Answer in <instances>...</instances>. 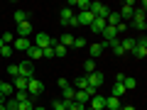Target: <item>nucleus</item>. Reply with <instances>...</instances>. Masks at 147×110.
<instances>
[{
    "label": "nucleus",
    "mask_w": 147,
    "mask_h": 110,
    "mask_svg": "<svg viewBox=\"0 0 147 110\" xmlns=\"http://www.w3.org/2000/svg\"><path fill=\"white\" fill-rule=\"evenodd\" d=\"M103 47H105L103 42H98V44H91V47H88V49H91V59H93V61L100 56V54H103Z\"/></svg>",
    "instance_id": "ddd939ff"
},
{
    "label": "nucleus",
    "mask_w": 147,
    "mask_h": 110,
    "mask_svg": "<svg viewBox=\"0 0 147 110\" xmlns=\"http://www.w3.org/2000/svg\"><path fill=\"white\" fill-rule=\"evenodd\" d=\"M17 110H34V103H32V100L27 98L25 103H17Z\"/></svg>",
    "instance_id": "cd10ccee"
},
{
    "label": "nucleus",
    "mask_w": 147,
    "mask_h": 110,
    "mask_svg": "<svg viewBox=\"0 0 147 110\" xmlns=\"http://www.w3.org/2000/svg\"><path fill=\"white\" fill-rule=\"evenodd\" d=\"M84 71H86L84 76H88V73H93V71H96V61H93V59H88V61L84 64Z\"/></svg>",
    "instance_id": "a878e982"
},
{
    "label": "nucleus",
    "mask_w": 147,
    "mask_h": 110,
    "mask_svg": "<svg viewBox=\"0 0 147 110\" xmlns=\"http://www.w3.org/2000/svg\"><path fill=\"white\" fill-rule=\"evenodd\" d=\"M71 47H76V49H84V47H86V42L81 39V37H74V44H71Z\"/></svg>",
    "instance_id": "473e14b6"
},
{
    "label": "nucleus",
    "mask_w": 147,
    "mask_h": 110,
    "mask_svg": "<svg viewBox=\"0 0 147 110\" xmlns=\"http://www.w3.org/2000/svg\"><path fill=\"white\" fill-rule=\"evenodd\" d=\"M84 110H93V108H88V105H86V108H84Z\"/></svg>",
    "instance_id": "58836bf2"
},
{
    "label": "nucleus",
    "mask_w": 147,
    "mask_h": 110,
    "mask_svg": "<svg viewBox=\"0 0 147 110\" xmlns=\"http://www.w3.org/2000/svg\"><path fill=\"white\" fill-rule=\"evenodd\" d=\"M42 59H54V49H52V47L42 49Z\"/></svg>",
    "instance_id": "2f4dec72"
},
{
    "label": "nucleus",
    "mask_w": 147,
    "mask_h": 110,
    "mask_svg": "<svg viewBox=\"0 0 147 110\" xmlns=\"http://www.w3.org/2000/svg\"><path fill=\"white\" fill-rule=\"evenodd\" d=\"M30 47H32V42L25 39V37H15V42H12V49H20V52H27Z\"/></svg>",
    "instance_id": "1a4fd4ad"
},
{
    "label": "nucleus",
    "mask_w": 147,
    "mask_h": 110,
    "mask_svg": "<svg viewBox=\"0 0 147 110\" xmlns=\"http://www.w3.org/2000/svg\"><path fill=\"white\" fill-rule=\"evenodd\" d=\"M120 110H135V108H132V105H123Z\"/></svg>",
    "instance_id": "f704fd0d"
},
{
    "label": "nucleus",
    "mask_w": 147,
    "mask_h": 110,
    "mask_svg": "<svg viewBox=\"0 0 147 110\" xmlns=\"http://www.w3.org/2000/svg\"><path fill=\"white\" fill-rule=\"evenodd\" d=\"M12 52H15V49H12L10 44H3V47H0V56H3V59H10Z\"/></svg>",
    "instance_id": "4be33fe9"
},
{
    "label": "nucleus",
    "mask_w": 147,
    "mask_h": 110,
    "mask_svg": "<svg viewBox=\"0 0 147 110\" xmlns=\"http://www.w3.org/2000/svg\"><path fill=\"white\" fill-rule=\"evenodd\" d=\"M120 108H123L120 98H113V95H108V98H105V110H120Z\"/></svg>",
    "instance_id": "f8f14e48"
},
{
    "label": "nucleus",
    "mask_w": 147,
    "mask_h": 110,
    "mask_svg": "<svg viewBox=\"0 0 147 110\" xmlns=\"http://www.w3.org/2000/svg\"><path fill=\"white\" fill-rule=\"evenodd\" d=\"M76 20H79V25L91 27V22H93V15H91V10H81L79 15H76Z\"/></svg>",
    "instance_id": "9d476101"
},
{
    "label": "nucleus",
    "mask_w": 147,
    "mask_h": 110,
    "mask_svg": "<svg viewBox=\"0 0 147 110\" xmlns=\"http://www.w3.org/2000/svg\"><path fill=\"white\" fill-rule=\"evenodd\" d=\"M105 27H108V25H105L103 17H93V22H91V30H93V32H103Z\"/></svg>",
    "instance_id": "2eb2a0df"
},
{
    "label": "nucleus",
    "mask_w": 147,
    "mask_h": 110,
    "mask_svg": "<svg viewBox=\"0 0 147 110\" xmlns=\"http://www.w3.org/2000/svg\"><path fill=\"white\" fill-rule=\"evenodd\" d=\"M91 98H93V95H91L88 91H76V93H74V103H79V105H88Z\"/></svg>",
    "instance_id": "0eeeda50"
},
{
    "label": "nucleus",
    "mask_w": 147,
    "mask_h": 110,
    "mask_svg": "<svg viewBox=\"0 0 147 110\" xmlns=\"http://www.w3.org/2000/svg\"><path fill=\"white\" fill-rule=\"evenodd\" d=\"M123 93H125V86H123V83H118V81H115V86L110 88V95H113V98H120Z\"/></svg>",
    "instance_id": "6ab92c4d"
},
{
    "label": "nucleus",
    "mask_w": 147,
    "mask_h": 110,
    "mask_svg": "<svg viewBox=\"0 0 147 110\" xmlns=\"http://www.w3.org/2000/svg\"><path fill=\"white\" fill-rule=\"evenodd\" d=\"M27 98H30V95H27V91H15V98H12V100H17V103H25Z\"/></svg>",
    "instance_id": "bb28decb"
},
{
    "label": "nucleus",
    "mask_w": 147,
    "mask_h": 110,
    "mask_svg": "<svg viewBox=\"0 0 147 110\" xmlns=\"http://www.w3.org/2000/svg\"><path fill=\"white\" fill-rule=\"evenodd\" d=\"M7 73H10L12 78H17V76H20V71H17V64H12V66H7Z\"/></svg>",
    "instance_id": "72a5a7b5"
},
{
    "label": "nucleus",
    "mask_w": 147,
    "mask_h": 110,
    "mask_svg": "<svg viewBox=\"0 0 147 110\" xmlns=\"http://www.w3.org/2000/svg\"><path fill=\"white\" fill-rule=\"evenodd\" d=\"M52 110H66V103H64V100H54V103H52Z\"/></svg>",
    "instance_id": "7c9ffc66"
},
{
    "label": "nucleus",
    "mask_w": 147,
    "mask_h": 110,
    "mask_svg": "<svg viewBox=\"0 0 147 110\" xmlns=\"http://www.w3.org/2000/svg\"><path fill=\"white\" fill-rule=\"evenodd\" d=\"M88 108H93V110H105V95L96 93L93 98L88 100Z\"/></svg>",
    "instance_id": "423d86ee"
},
{
    "label": "nucleus",
    "mask_w": 147,
    "mask_h": 110,
    "mask_svg": "<svg viewBox=\"0 0 147 110\" xmlns=\"http://www.w3.org/2000/svg\"><path fill=\"white\" fill-rule=\"evenodd\" d=\"M132 27L140 32L147 30V22H145V7H135L132 10Z\"/></svg>",
    "instance_id": "f257e3e1"
},
{
    "label": "nucleus",
    "mask_w": 147,
    "mask_h": 110,
    "mask_svg": "<svg viewBox=\"0 0 147 110\" xmlns=\"http://www.w3.org/2000/svg\"><path fill=\"white\" fill-rule=\"evenodd\" d=\"M42 93H44V83L39 78L27 81V95H30V98H37V95H42Z\"/></svg>",
    "instance_id": "20e7f679"
},
{
    "label": "nucleus",
    "mask_w": 147,
    "mask_h": 110,
    "mask_svg": "<svg viewBox=\"0 0 147 110\" xmlns=\"http://www.w3.org/2000/svg\"><path fill=\"white\" fill-rule=\"evenodd\" d=\"M0 47H3V39H0Z\"/></svg>",
    "instance_id": "ea45409f"
},
{
    "label": "nucleus",
    "mask_w": 147,
    "mask_h": 110,
    "mask_svg": "<svg viewBox=\"0 0 147 110\" xmlns=\"http://www.w3.org/2000/svg\"><path fill=\"white\" fill-rule=\"evenodd\" d=\"M108 47H113V52H115L118 56H123V54H125V52H123V47H120V39H118V42H113V44H108Z\"/></svg>",
    "instance_id": "c756f323"
},
{
    "label": "nucleus",
    "mask_w": 147,
    "mask_h": 110,
    "mask_svg": "<svg viewBox=\"0 0 147 110\" xmlns=\"http://www.w3.org/2000/svg\"><path fill=\"white\" fill-rule=\"evenodd\" d=\"M71 20H74V10H71V7H64V10H61V25L64 27L71 25Z\"/></svg>",
    "instance_id": "4468645a"
},
{
    "label": "nucleus",
    "mask_w": 147,
    "mask_h": 110,
    "mask_svg": "<svg viewBox=\"0 0 147 110\" xmlns=\"http://www.w3.org/2000/svg\"><path fill=\"white\" fill-rule=\"evenodd\" d=\"M132 54H135L137 59H145V56H147V39H145V34H142V39H137V42H135Z\"/></svg>",
    "instance_id": "39448f33"
},
{
    "label": "nucleus",
    "mask_w": 147,
    "mask_h": 110,
    "mask_svg": "<svg viewBox=\"0 0 147 110\" xmlns=\"http://www.w3.org/2000/svg\"><path fill=\"white\" fill-rule=\"evenodd\" d=\"M0 93H3V98H7L10 93H15V88H12V83H5V81L0 78Z\"/></svg>",
    "instance_id": "f3484780"
},
{
    "label": "nucleus",
    "mask_w": 147,
    "mask_h": 110,
    "mask_svg": "<svg viewBox=\"0 0 147 110\" xmlns=\"http://www.w3.org/2000/svg\"><path fill=\"white\" fill-rule=\"evenodd\" d=\"M27 56H30V61H37V59H42V49L32 44V47L27 49Z\"/></svg>",
    "instance_id": "dca6fc26"
},
{
    "label": "nucleus",
    "mask_w": 147,
    "mask_h": 110,
    "mask_svg": "<svg viewBox=\"0 0 147 110\" xmlns=\"http://www.w3.org/2000/svg\"><path fill=\"white\" fill-rule=\"evenodd\" d=\"M52 49H54V59H64L66 56V47H61V44H52Z\"/></svg>",
    "instance_id": "a211bd4d"
},
{
    "label": "nucleus",
    "mask_w": 147,
    "mask_h": 110,
    "mask_svg": "<svg viewBox=\"0 0 147 110\" xmlns=\"http://www.w3.org/2000/svg\"><path fill=\"white\" fill-rule=\"evenodd\" d=\"M132 10H135V3H132V0H127V3H123V10L118 12V15H120V20L125 22L127 17H132Z\"/></svg>",
    "instance_id": "6e6552de"
},
{
    "label": "nucleus",
    "mask_w": 147,
    "mask_h": 110,
    "mask_svg": "<svg viewBox=\"0 0 147 110\" xmlns=\"http://www.w3.org/2000/svg\"><path fill=\"white\" fill-rule=\"evenodd\" d=\"M120 83L125 86V91H130V88H135V86H137V81L132 78V76H123V81H120Z\"/></svg>",
    "instance_id": "412c9836"
},
{
    "label": "nucleus",
    "mask_w": 147,
    "mask_h": 110,
    "mask_svg": "<svg viewBox=\"0 0 147 110\" xmlns=\"http://www.w3.org/2000/svg\"><path fill=\"white\" fill-rule=\"evenodd\" d=\"M30 34H32V25H30V20H27V22H20V25H17V34H15V37H25V39H27Z\"/></svg>",
    "instance_id": "9b49d317"
},
{
    "label": "nucleus",
    "mask_w": 147,
    "mask_h": 110,
    "mask_svg": "<svg viewBox=\"0 0 147 110\" xmlns=\"http://www.w3.org/2000/svg\"><path fill=\"white\" fill-rule=\"evenodd\" d=\"M120 47H123V52H132L135 49V39H130V37H125L120 42Z\"/></svg>",
    "instance_id": "aec40b11"
},
{
    "label": "nucleus",
    "mask_w": 147,
    "mask_h": 110,
    "mask_svg": "<svg viewBox=\"0 0 147 110\" xmlns=\"http://www.w3.org/2000/svg\"><path fill=\"white\" fill-rule=\"evenodd\" d=\"M32 44H34V47H39V49H47V47H52V44H57V39H52L47 32H37Z\"/></svg>",
    "instance_id": "f03ea898"
},
{
    "label": "nucleus",
    "mask_w": 147,
    "mask_h": 110,
    "mask_svg": "<svg viewBox=\"0 0 147 110\" xmlns=\"http://www.w3.org/2000/svg\"><path fill=\"white\" fill-rule=\"evenodd\" d=\"M74 86H76V91H86V88H88V81H86V76L76 78V83H74Z\"/></svg>",
    "instance_id": "393cba45"
},
{
    "label": "nucleus",
    "mask_w": 147,
    "mask_h": 110,
    "mask_svg": "<svg viewBox=\"0 0 147 110\" xmlns=\"http://www.w3.org/2000/svg\"><path fill=\"white\" fill-rule=\"evenodd\" d=\"M0 110H7V108H5V103H0Z\"/></svg>",
    "instance_id": "c9c22d12"
},
{
    "label": "nucleus",
    "mask_w": 147,
    "mask_h": 110,
    "mask_svg": "<svg viewBox=\"0 0 147 110\" xmlns=\"http://www.w3.org/2000/svg\"><path fill=\"white\" fill-rule=\"evenodd\" d=\"M17 71H20V78H25V81H32V78H34V64H32V61L17 64Z\"/></svg>",
    "instance_id": "7ed1b4c3"
},
{
    "label": "nucleus",
    "mask_w": 147,
    "mask_h": 110,
    "mask_svg": "<svg viewBox=\"0 0 147 110\" xmlns=\"http://www.w3.org/2000/svg\"><path fill=\"white\" fill-rule=\"evenodd\" d=\"M0 103H5V98H3V93H0Z\"/></svg>",
    "instance_id": "4c0bfd02"
},
{
    "label": "nucleus",
    "mask_w": 147,
    "mask_h": 110,
    "mask_svg": "<svg viewBox=\"0 0 147 110\" xmlns=\"http://www.w3.org/2000/svg\"><path fill=\"white\" fill-rule=\"evenodd\" d=\"M0 39H3V44H10V47H12V42H15V32H5V34H0Z\"/></svg>",
    "instance_id": "b1692460"
},
{
    "label": "nucleus",
    "mask_w": 147,
    "mask_h": 110,
    "mask_svg": "<svg viewBox=\"0 0 147 110\" xmlns=\"http://www.w3.org/2000/svg\"><path fill=\"white\" fill-rule=\"evenodd\" d=\"M34 110H44V108H42V105H34Z\"/></svg>",
    "instance_id": "e433bc0d"
},
{
    "label": "nucleus",
    "mask_w": 147,
    "mask_h": 110,
    "mask_svg": "<svg viewBox=\"0 0 147 110\" xmlns=\"http://www.w3.org/2000/svg\"><path fill=\"white\" fill-rule=\"evenodd\" d=\"M15 22L20 25V22H27V12L25 10H15Z\"/></svg>",
    "instance_id": "c85d7f7f"
},
{
    "label": "nucleus",
    "mask_w": 147,
    "mask_h": 110,
    "mask_svg": "<svg viewBox=\"0 0 147 110\" xmlns=\"http://www.w3.org/2000/svg\"><path fill=\"white\" fill-rule=\"evenodd\" d=\"M59 44H61V47H71V44H74V34H69V32H66V34H61Z\"/></svg>",
    "instance_id": "5701e85b"
}]
</instances>
